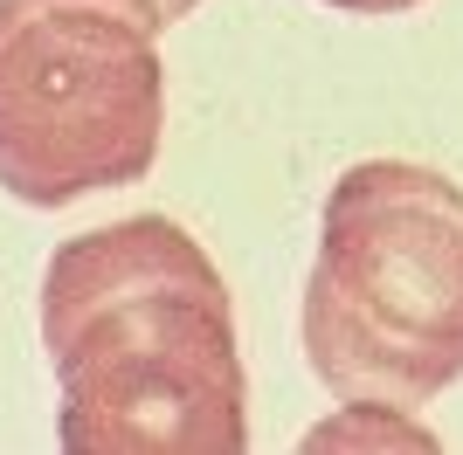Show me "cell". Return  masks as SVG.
Wrapping results in <instances>:
<instances>
[{
    "mask_svg": "<svg viewBox=\"0 0 463 455\" xmlns=\"http://www.w3.org/2000/svg\"><path fill=\"white\" fill-rule=\"evenodd\" d=\"M339 14H408V7H422V0H326Z\"/></svg>",
    "mask_w": 463,
    "mask_h": 455,
    "instance_id": "cell-4",
    "label": "cell"
},
{
    "mask_svg": "<svg viewBox=\"0 0 463 455\" xmlns=\"http://www.w3.org/2000/svg\"><path fill=\"white\" fill-rule=\"evenodd\" d=\"M42 345L70 455H242L250 373L235 303L174 214H132L49 255Z\"/></svg>",
    "mask_w": 463,
    "mask_h": 455,
    "instance_id": "cell-1",
    "label": "cell"
},
{
    "mask_svg": "<svg viewBox=\"0 0 463 455\" xmlns=\"http://www.w3.org/2000/svg\"><path fill=\"white\" fill-rule=\"evenodd\" d=\"M153 7H159V21H166V28H174V21H187L194 7H201V0H153Z\"/></svg>",
    "mask_w": 463,
    "mask_h": 455,
    "instance_id": "cell-5",
    "label": "cell"
},
{
    "mask_svg": "<svg viewBox=\"0 0 463 455\" xmlns=\"http://www.w3.org/2000/svg\"><path fill=\"white\" fill-rule=\"evenodd\" d=\"M153 0H0V187L21 208H77L138 187L166 132Z\"/></svg>",
    "mask_w": 463,
    "mask_h": 455,
    "instance_id": "cell-3",
    "label": "cell"
},
{
    "mask_svg": "<svg viewBox=\"0 0 463 455\" xmlns=\"http://www.w3.org/2000/svg\"><path fill=\"white\" fill-rule=\"evenodd\" d=\"M305 359L339 400L415 414L463 379V187L415 159L332 180L305 276Z\"/></svg>",
    "mask_w": 463,
    "mask_h": 455,
    "instance_id": "cell-2",
    "label": "cell"
}]
</instances>
